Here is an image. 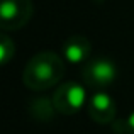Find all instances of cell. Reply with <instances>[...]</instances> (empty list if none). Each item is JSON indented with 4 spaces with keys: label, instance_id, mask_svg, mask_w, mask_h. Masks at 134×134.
Segmentation results:
<instances>
[{
    "label": "cell",
    "instance_id": "cell-7",
    "mask_svg": "<svg viewBox=\"0 0 134 134\" xmlns=\"http://www.w3.org/2000/svg\"><path fill=\"white\" fill-rule=\"evenodd\" d=\"M54 112H56V109L53 105V100L37 98V100L31 102V114L37 121H51Z\"/></svg>",
    "mask_w": 134,
    "mask_h": 134
},
{
    "label": "cell",
    "instance_id": "cell-8",
    "mask_svg": "<svg viewBox=\"0 0 134 134\" xmlns=\"http://www.w3.org/2000/svg\"><path fill=\"white\" fill-rule=\"evenodd\" d=\"M15 54V44L7 36L5 32L0 31V66L7 65Z\"/></svg>",
    "mask_w": 134,
    "mask_h": 134
},
{
    "label": "cell",
    "instance_id": "cell-4",
    "mask_svg": "<svg viewBox=\"0 0 134 134\" xmlns=\"http://www.w3.org/2000/svg\"><path fill=\"white\" fill-rule=\"evenodd\" d=\"M34 14L32 0H0V31L22 29Z\"/></svg>",
    "mask_w": 134,
    "mask_h": 134
},
{
    "label": "cell",
    "instance_id": "cell-6",
    "mask_svg": "<svg viewBox=\"0 0 134 134\" xmlns=\"http://www.w3.org/2000/svg\"><path fill=\"white\" fill-rule=\"evenodd\" d=\"M92 53V44L88 37L82 36V34H73V36L66 37L63 43V58L65 61L71 63V65H85L90 58Z\"/></svg>",
    "mask_w": 134,
    "mask_h": 134
},
{
    "label": "cell",
    "instance_id": "cell-3",
    "mask_svg": "<svg viewBox=\"0 0 134 134\" xmlns=\"http://www.w3.org/2000/svg\"><path fill=\"white\" fill-rule=\"evenodd\" d=\"M51 100L56 112L63 115H73L87 104V90L78 82H65L56 87Z\"/></svg>",
    "mask_w": 134,
    "mask_h": 134
},
{
    "label": "cell",
    "instance_id": "cell-5",
    "mask_svg": "<svg viewBox=\"0 0 134 134\" xmlns=\"http://www.w3.org/2000/svg\"><path fill=\"white\" fill-rule=\"evenodd\" d=\"M87 110L92 121L97 124H110L115 121V114H117V105L115 100L104 90L92 93V97L87 102Z\"/></svg>",
    "mask_w": 134,
    "mask_h": 134
},
{
    "label": "cell",
    "instance_id": "cell-9",
    "mask_svg": "<svg viewBox=\"0 0 134 134\" xmlns=\"http://www.w3.org/2000/svg\"><path fill=\"white\" fill-rule=\"evenodd\" d=\"M121 132H124V134H134V110L124 119V121H122V131Z\"/></svg>",
    "mask_w": 134,
    "mask_h": 134
},
{
    "label": "cell",
    "instance_id": "cell-2",
    "mask_svg": "<svg viewBox=\"0 0 134 134\" xmlns=\"http://www.w3.org/2000/svg\"><path fill=\"white\" fill-rule=\"evenodd\" d=\"M83 83L97 92L110 87L117 78V66L107 56H97L92 58L83 65L82 70Z\"/></svg>",
    "mask_w": 134,
    "mask_h": 134
},
{
    "label": "cell",
    "instance_id": "cell-1",
    "mask_svg": "<svg viewBox=\"0 0 134 134\" xmlns=\"http://www.w3.org/2000/svg\"><path fill=\"white\" fill-rule=\"evenodd\" d=\"M65 58L54 51H39L26 63L22 71L24 85L32 92H44L56 87L65 76Z\"/></svg>",
    "mask_w": 134,
    "mask_h": 134
}]
</instances>
